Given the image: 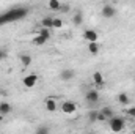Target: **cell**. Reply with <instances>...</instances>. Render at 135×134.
Returning a JSON list of instances; mask_svg holds the SVG:
<instances>
[{"label":"cell","mask_w":135,"mask_h":134,"mask_svg":"<svg viewBox=\"0 0 135 134\" xmlns=\"http://www.w3.org/2000/svg\"><path fill=\"white\" fill-rule=\"evenodd\" d=\"M46 109L49 112H55L57 110V101L54 98H46Z\"/></svg>","instance_id":"30bf717a"},{"label":"cell","mask_w":135,"mask_h":134,"mask_svg":"<svg viewBox=\"0 0 135 134\" xmlns=\"http://www.w3.org/2000/svg\"><path fill=\"white\" fill-rule=\"evenodd\" d=\"M98 114H99V110H90V112H88V120H90L91 123L98 122Z\"/></svg>","instance_id":"ffe728a7"},{"label":"cell","mask_w":135,"mask_h":134,"mask_svg":"<svg viewBox=\"0 0 135 134\" xmlns=\"http://www.w3.org/2000/svg\"><path fill=\"white\" fill-rule=\"evenodd\" d=\"M6 55H8V54H6V51H5V49H0V60H5V59H6Z\"/></svg>","instance_id":"d4e9b609"},{"label":"cell","mask_w":135,"mask_h":134,"mask_svg":"<svg viewBox=\"0 0 135 134\" xmlns=\"http://www.w3.org/2000/svg\"><path fill=\"white\" fill-rule=\"evenodd\" d=\"M11 112V106L6 102V101H3V102H0V115H6V114H9Z\"/></svg>","instance_id":"7c38bea8"},{"label":"cell","mask_w":135,"mask_h":134,"mask_svg":"<svg viewBox=\"0 0 135 134\" xmlns=\"http://www.w3.org/2000/svg\"><path fill=\"white\" fill-rule=\"evenodd\" d=\"M132 134H135V131H134V133H132Z\"/></svg>","instance_id":"83f0119b"},{"label":"cell","mask_w":135,"mask_h":134,"mask_svg":"<svg viewBox=\"0 0 135 134\" xmlns=\"http://www.w3.org/2000/svg\"><path fill=\"white\" fill-rule=\"evenodd\" d=\"M60 11H69V5H61L60 6Z\"/></svg>","instance_id":"484cf974"},{"label":"cell","mask_w":135,"mask_h":134,"mask_svg":"<svg viewBox=\"0 0 135 134\" xmlns=\"http://www.w3.org/2000/svg\"><path fill=\"white\" fill-rule=\"evenodd\" d=\"M85 98H86V101H88L90 104H94V102L99 101V93H98V90H93V88H91V90L86 92Z\"/></svg>","instance_id":"8992f818"},{"label":"cell","mask_w":135,"mask_h":134,"mask_svg":"<svg viewBox=\"0 0 135 134\" xmlns=\"http://www.w3.org/2000/svg\"><path fill=\"white\" fill-rule=\"evenodd\" d=\"M41 25H42V29H50L54 25V17H44L41 21Z\"/></svg>","instance_id":"9a60e30c"},{"label":"cell","mask_w":135,"mask_h":134,"mask_svg":"<svg viewBox=\"0 0 135 134\" xmlns=\"http://www.w3.org/2000/svg\"><path fill=\"white\" fill-rule=\"evenodd\" d=\"M83 38L88 41V43H98V32L96 30H91V29H88V30H85L83 32Z\"/></svg>","instance_id":"277c9868"},{"label":"cell","mask_w":135,"mask_h":134,"mask_svg":"<svg viewBox=\"0 0 135 134\" xmlns=\"http://www.w3.org/2000/svg\"><path fill=\"white\" fill-rule=\"evenodd\" d=\"M118 102H119V104H123V106L129 104V102H131L129 95H127V93H119V95H118Z\"/></svg>","instance_id":"5bb4252c"},{"label":"cell","mask_w":135,"mask_h":134,"mask_svg":"<svg viewBox=\"0 0 135 134\" xmlns=\"http://www.w3.org/2000/svg\"><path fill=\"white\" fill-rule=\"evenodd\" d=\"M88 51H90L93 55H96V54L99 52V46H98V43H90V44H88Z\"/></svg>","instance_id":"d6986e66"},{"label":"cell","mask_w":135,"mask_h":134,"mask_svg":"<svg viewBox=\"0 0 135 134\" xmlns=\"http://www.w3.org/2000/svg\"><path fill=\"white\" fill-rule=\"evenodd\" d=\"M21 62H22L24 66H28V65L32 63V57H30L28 54H22V55H21Z\"/></svg>","instance_id":"e0dca14e"},{"label":"cell","mask_w":135,"mask_h":134,"mask_svg":"<svg viewBox=\"0 0 135 134\" xmlns=\"http://www.w3.org/2000/svg\"><path fill=\"white\" fill-rule=\"evenodd\" d=\"M75 104L72 102V101H65L63 102V106H61V110L65 112V114H74L75 112Z\"/></svg>","instance_id":"52a82bcc"},{"label":"cell","mask_w":135,"mask_h":134,"mask_svg":"<svg viewBox=\"0 0 135 134\" xmlns=\"http://www.w3.org/2000/svg\"><path fill=\"white\" fill-rule=\"evenodd\" d=\"M93 82L98 85V87H102L104 84H105V81H104V76H102V73L99 71H96V73H93Z\"/></svg>","instance_id":"9c48e42d"},{"label":"cell","mask_w":135,"mask_h":134,"mask_svg":"<svg viewBox=\"0 0 135 134\" xmlns=\"http://www.w3.org/2000/svg\"><path fill=\"white\" fill-rule=\"evenodd\" d=\"M72 22H74V25H82V22H83V13L77 11L74 14V17H72Z\"/></svg>","instance_id":"4fadbf2b"},{"label":"cell","mask_w":135,"mask_h":134,"mask_svg":"<svg viewBox=\"0 0 135 134\" xmlns=\"http://www.w3.org/2000/svg\"><path fill=\"white\" fill-rule=\"evenodd\" d=\"M74 76H75V73L72 69H63L60 73V79L61 81H71V79H74Z\"/></svg>","instance_id":"ba28073f"},{"label":"cell","mask_w":135,"mask_h":134,"mask_svg":"<svg viewBox=\"0 0 135 134\" xmlns=\"http://www.w3.org/2000/svg\"><path fill=\"white\" fill-rule=\"evenodd\" d=\"M39 36H42L46 41L49 39V36H50V32H49V29H41L39 30Z\"/></svg>","instance_id":"7402d4cb"},{"label":"cell","mask_w":135,"mask_h":134,"mask_svg":"<svg viewBox=\"0 0 135 134\" xmlns=\"http://www.w3.org/2000/svg\"><path fill=\"white\" fill-rule=\"evenodd\" d=\"M35 134H50V129H49V126L41 125V126H38V128H36Z\"/></svg>","instance_id":"2e32d148"},{"label":"cell","mask_w":135,"mask_h":134,"mask_svg":"<svg viewBox=\"0 0 135 134\" xmlns=\"http://www.w3.org/2000/svg\"><path fill=\"white\" fill-rule=\"evenodd\" d=\"M52 27H55V29L63 27V21H61L60 17H54V25H52Z\"/></svg>","instance_id":"603a6c76"},{"label":"cell","mask_w":135,"mask_h":134,"mask_svg":"<svg viewBox=\"0 0 135 134\" xmlns=\"http://www.w3.org/2000/svg\"><path fill=\"white\" fill-rule=\"evenodd\" d=\"M27 13H28V10L25 6H16L13 10H8L6 13L0 14V25L8 24V22H14V21H19V19H24L27 16Z\"/></svg>","instance_id":"6da1fadb"},{"label":"cell","mask_w":135,"mask_h":134,"mask_svg":"<svg viewBox=\"0 0 135 134\" xmlns=\"http://www.w3.org/2000/svg\"><path fill=\"white\" fill-rule=\"evenodd\" d=\"M22 82H24V85H25L27 88H33L35 85H36V82H38V76H36V74H30V76H25Z\"/></svg>","instance_id":"5b68a950"},{"label":"cell","mask_w":135,"mask_h":134,"mask_svg":"<svg viewBox=\"0 0 135 134\" xmlns=\"http://www.w3.org/2000/svg\"><path fill=\"white\" fill-rule=\"evenodd\" d=\"M99 114L105 117V120H110V118H113V117H115V115H113V109H112V107H104V109L99 110Z\"/></svg>","instance_id":"8fae6325"},{"label":"cell","mask_w":135,"mask_h":134,"mask_svg":"<svg viewBox=\"0 0 135 134\" xmlns=\"http://www.w3.org/2000/svg\"><path fill=\"white\" fill-rule=\"evenodd\" d=\"M3 118H5V117H3V115H0V125H2V122H3Z\"/></svg>","instance_id":"4316f807"},{"label":"cell","mask_w":135,"mask_h":134,"mask_svg":"<svg viewBox=\"0 0 135 134\" xmlns=\"http://www.w3.org/2000/svg\"><path fill=\"white\" fill-rule=\"evenodd\" d=\"M124 125H126L124 118H121V117H113V118L108 120V126L113 133H121L124 129Z\"/></svg>","instance_id":"7a4b0ae2"},{"label":"cell","mask_w":135,"mask_h":134,"mask_svg":"<svg viewBox=\"0 0 135 134\" xmlns=\"http://www.w3.org/2000/svg\"><path fill=\"white\" fill-rule=\"evenodd\" d=\"M44 43H46V39H44L42 36H39V35L33 38V44H36V46H42Z\"/></svg>","instance_id":"44dd1931"},{"label":"cell","mask_w":135,"mask_h":134,"mask_svg":"<svg viewBox=\"0 0 135 134\" xmlns=\"http://www.w3.org/2000/svg\"><path fill=\"white\" fill-rule=\"evenodd\" d=\"M60 6H61V3H60L58 0H50V2H49V8H50V10L60 11Z\"/></svg>","instance_id":"ac0fdd59"},{"label":"cell","mask_w":135,"mask_h":134,"mask_svg":"<svg viewBox=\"0 0 135 134\" xmlns=\"http://www.w3.org/2000/svg\"><path fill=\"white\" fill-rule=\"evenodd\" d=\"M115 14H116V10H115L113 5L107 3V5L102 6V16H104L105 19H112V17H115Z\"/></svg>","instance_id":"3957f363"},{"label":"cell","mask_w":135,"mask_h":134,"mask_svg":"<svg viewBox=\"0 0 135 134\" xmlns=\"http://www.w3.org/2000/svg\"><path fill=\"white\" fill-rule=\"evenodd\" d=\"M127 115L132 117V118H135V107H129V109H127Z\"/></svg>","instance_id":"cb8c5ba5"}]
</instances>
